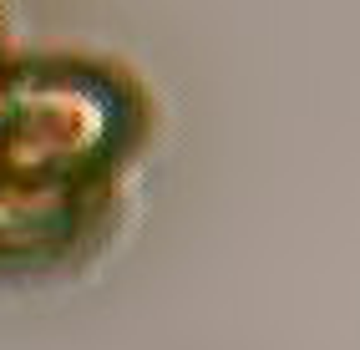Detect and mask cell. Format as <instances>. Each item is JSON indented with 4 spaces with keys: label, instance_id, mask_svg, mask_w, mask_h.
<instances>
[{
    "label": "cell",
    "instance_id": "cell-1",
    "mask_svg": "<svg viewBox=\"0 0 360 350\" xmlns=\"http://www.w3.org/2000/svg\"><path fill=\"white\" fill-rule=\"evenodd\" d=\"M153 97L97 51L0 56V290L61 279L107 244Z\"/></svg>",
    "mask_w": 360,
    "mask_h": 350
},
{
    "label": "cell",
    "instance_id": "cell-2",
    "mask_svg": "<svg viewBox=\"0 0 360 350\" xmlns=\"http://www.w3.org/2000/svg\"><path fill=\"white\" fill-rule=\"evenodd\" d=\"M0 56H6V46H0Z\"/></svg>",
    "mask_w": 360,
    "mask_h": 350
}]
</instances>
